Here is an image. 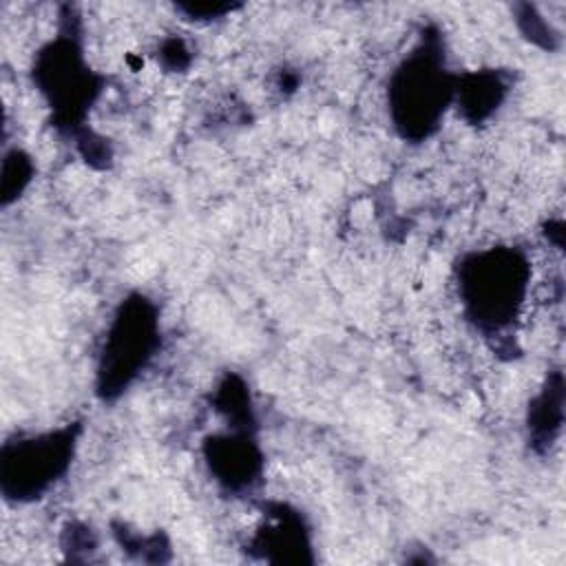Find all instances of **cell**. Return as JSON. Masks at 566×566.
I'll list each match as a JSON object with an SVG mask.
<instances>
[{
	"instance_id": "6da1fadb",
	"label": "cell",
	"mask_w": 566,
	"mask_h": 566,
	"mask_svg": "<svg viewBox=\"0 0 566 566\" xmlns=\"http://www.w3.org/2000/svg\"><path fill=\"white\" fill-rule=\"evenodd\" d=\"M455 82L436 33H422L389 77L387 102L394 128L402 139L422 142L436 133L455 97Z\"/></svg>"
},
{
	"instance_id": "7a4b0ae2",
	"label": "cell",
	"mask_w": 566,
	"mask_h": 566,
	"mask_svg": "<svg viewBox=\"0 0 566 566\" xmlns=\"http://www.w3.org/2000/svg\"><path fill=\"white\" fill-rule=\"evenodd\" d=\"M528 279V261L515 248H489L467 256L458 285L469 321L486 334L506 329L524 305Z\"/></svg>"
},
{
	"instance_id": "3957f363",
	"label": "cell",
	"mask_w": 566,
	"mask_h": 566,
	"mask_svg": "<svg viewBox=\"0 0 566 566\" xmlns=\"http://www.w3.org/2000/svg\"><path fill=\"white\" fill-rule=\"evenodd\" d=\"M159 347V316L153 301L130 294L119 303L106 329L97 360V394L115 400L146 369Z\"/></svg>"
},
{
	"instance_id": "277c9868",
	"label": "cell",
	"mask_w": 566,
	"mask_h": 566,
	"mask_svg": "<svg viewBox=\"0 0 566 566\" xmlns=\"http://www.w3.org/2000/svg\"><path fill=\"white\" fill-rule=\"evenodd\" d=\"M77 427L69 424L4 442L0 458V489L7 500L33 502L42 497L69 471Z\"/></svg>"
},
{
	"instance_id": "5b68a950",
	"label": "cell",
	"mask_w": 566,
	"mask_h": 566,
	"mask_svg": "<svg viewBox=\"0 0 566 566\" xmlns=\"http://www.w3.org/2000/svg\"><path fill=\"white\" fill-rule=\"evenodd\" d=\"M71 35V33H69ZM49 42L35 57L33 80L55 113V124L75 130L99 93V77L91 73L75 38Z\"/></svg>"
},
{
	"instance_id": "8992f818",
	"label": "cell",
	"mask_w": 566,
	"mask_h": 566,
	"mask_svg": "<svg viewBox=\"0 0 566 566\" xmlns=\"http://www.w3.org/2000/svg\"><path fill=\"white\" fill-rule=\"evenodd\" d=\"M203 455L214 480L228 491L250 489L263 469V455L245 427L210 436L203 444Z\"/></svg>"
},
{
	"instance_id": "52a82bcc",
	"label": "cell",
	"mask_w": 566,
	"mask_h": 566,
	"mask_svg": "<svg viewBox=\"0 0 566 566\" xmlns=\"http://www.w3.org/2000/svg\"><path fill=\"white\" fill-rule=\"evenodd\" d=\"M252 546L268 562H310V537L303 520L287 506H279L259 528Z\"/></svg>"
},
{
	"instance_id": "ba28073f",
	"label": "cell",
	"mask_w": 566,
	"mask_h": 566,
	"mask_svg": "<svg viewBox=\"0 0 566 566\" xmlns=\"http://www.w3.org/2000/svg\"><path fill=\"white\" fill-rule=\"evenodd\" d=\"M506 82L497 71H475L458 75L455 97L462 117L471 124L484 122L504 99Z\"/></svg>"
},
{
	"instance_id": "9c48e42d",
	"label": "cell",
	"mask_w": 566,
	"mask_h": 566,
	"mask_svg": "<svg viewBox=\"0 0 566 566\" xmlns=\"http://www.w3.org/2000/svg\"><path fill=\"white\" fill-rule=\"evenodd\" d=\"M562 405H564V385L562 374L548 378L542 394L533 400L528 413V429L535 444H551L562 429Z\"/></svg>"
},
{
	"instance_id": "30bf717a",
	"label": "cell",
	"mask_w": 566,
	"mask_h": 566,
	"mask_svg": "<svg viewBox=\"0 0 566 566\" xmlns=\"http://www.w3.org/2000/svg\"><path fill=\"white\" fill-rule=\"evenodd\" d=\"M33 172V166L29 161V157L22 150H11L4 157V166H2V201L9 203L11 197H18L24 186L29 184Z\"/></svg>"
},
{
	"instance_id": "8fae6325",
	"label": "cell",
	"mask_w": 566,
	"mask_h": 566,
	"mask_svg": "<svg viewBox=\"0 0 566 566\" xmlns=\"http://www.w3.org/2000/svg\"><path fill=\"white\" fill-rule=\"evenodd\" d=\"M181 11H186L192 20H210V18H219L228 11H232V4H206V2H195V4H179Z\"/></svg>"
}]
</instances>
